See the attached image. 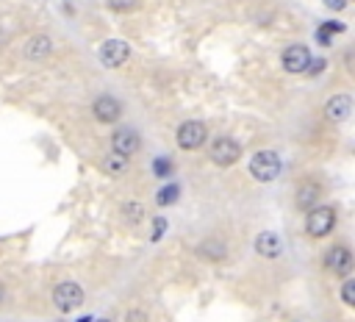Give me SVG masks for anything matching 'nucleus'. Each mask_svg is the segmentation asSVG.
<instances>
[{
  "mask_svg": "<svg viewBox=\"0 0 355 322\" xmlns=\"http://www.w3.org/2000/svg\"><path fill=\"white\" fill-rule=\"evenodd\" d=\"M178 197H180V186H178L175 180H169V183H164V186L158 189L155 203H158L161 208H166V205H175V203H178Z\"/></svg>",
  "mask_w": 355,
  "mask_h": 322,
  "instance_id": "17",
  "label": "nucleus"
},
{
  "mask_svg": "<svg viewBox=\"0 0 355 322\" xmlns=\"http://www.w3.org/2000/svg\"><path fill=\"white\" fill-rule=\"evenodd\" d=\"M313 56L305 44H288L283 53H280V67L288 72V75H305L308 67H311Z\"/></svg>",
  "mask_w": 355,
  "mask_h": 322,
  "instance_id": "7",
  "label": "nucleus"
},
{
  "mask_svg": "<svg viewBox=\"0 0 355 322\" xmlns=\"http://www.w3.org/2000/svg\"><path fill=\"white\" fill-rule=\"evenodd\" d=\"M322 3H324L330 11H341V8L347 6V0H322Z\"/></svg>",
  "mask_w": 355,
  "mask_h": 322,
  "instance_id": "25",
  "label": "nucleus"
},
{
  "mask_svg": "<svg viewBox=\"0 0 355 322\" xmlns=\"http://www.w3.org/2000/svg\"><path fill=\"white\" fill-rule=\"evenodd\" d=\"M349 114H352V97H349V94H333V97L324 103V119H327V122L341 125V122L349 119Z\"/></svg>",
  "mask_w": 355,
  "mask_h": 322,
  "instance_id": "11",
  "label": "nucleus"
},
{
  "mask_svg": "<svg viewBox=\"0 0 355 322\" xmlns=\"http://www.w3.org/2000/svg\"><path fill=\"white\" fill-rule=\"evenodd\" d=\"M153 175L155 178H169L172 175V161L169 158H155L153 161Z\"/></svg>",
  "mask_w": 355,
  "mask_h": 322,
  "instance_id": "21",
  "label": "nucleus"
},
{
  "mask_svg": "<svg viewBox=\"0 0 355 322\" xmlns=\"http://www.w3.org/2000/svg\"><path fill=\"white\" fill-rule=\"evenodd\" d=\"M338 294H341V300H344V305H349V308H355V278L349 275V278H344V283H341V289H338Z\"/></svg>",
  "mask_w": 355,
  "mask_h": 322,
  "instance_id": "19",
  "label": "nucleus"
},
{
  "mask_svg": "<svg viewBox=\"0 0 355 322\" xmlns=\"http://www.w3.org/2000/svg\"><path fill=\"white\" fill-rule=\"evenodd\" d=\"M92 114H94L97 122L111 125V122H116V119L122 117V103H119L114 94H100V97H94V103H92Z\"/></svg>",
  "mask_w": 355,
  "mask_h": 322,
  "instance_id": "9",
  "label": "nucleus"
},
{
  "mask_svg": "<svg viewBox=\"0 0 355 322\" xmlns=\"http://www.w3.org/2000/svg\"><path fill=\"white\" fill-rule=\"evenodd\" d=\"M86 294H83V286L75 283V280H61L55 289H53V303L61 314H72L83 305Z\"/></svg>",
  "mask_w": 355,
  "mask_h": 322,
  "instance_id": "4",
  "label": "nucleus"
},
{
  "mask_svg": "<svg viewBox=\"0 0 355 322\" xmlns=\"http://www.w3.org/2000/svg\"><path fill=\"white\" fill-rule=\"evenodd\" d=\"M97 56H100L103 67L116 69V67H122V64L130 58V44H128V42H122V39H105V42L100 44Z\"/></svg>",
  "mask_w": 355,
  "mask_h": 322,
  "instance_id": "8",
  "label": "nucleus"
},
{
  "mask_svg": "<svg viewBox=\"0 0 355 322\" xmlns=\"http://www.w3.org/2000/svg\"><path fill=\"white\" fill-rule=\"evenodd\" d=\"M336 219H338V214H336L333 205H313L305 214V233L311 239H324L327 233H333Z\"/></svg>",
  "mask_w": 355,
  "mask_h": 322,
  "instance_id": "1",
  "label": "nucleus"
},
{
  "mask_svg": "<svg viewBox=\"0 0 355 322\" xmlns=\"http://www.w3.org/2000/svg\"><path fill=\"white\" fill-rule=\"evenodd\" d=\"M344 22H322V28L319 31H324V33H344Z\"/></svg>",
  "mask_w": 355,
  "mask_h": 322,
  "instance_id": "24",
  "label": "nucleus"
},
{
  "mask_svg": "<svg viewBox=\"0 0 355 322\" xmlns=\"http://www.w3.org/2000/svg\"><path fill=\"white\" fill-rule=\"evenodd\" d=\"M250 175L255 178V180H261V183H269V180H275L277 175H280V167H283V161H280V155L275 153V150H258V153H252L250 155Z\"/></svg>",
  "mask_w": 355,
  "mask_h": 322,
  "instance_id": "3",
  "label": "nucleus"
},
{
  "mask_svg": "<svg viewBox=\"0 0 355 322\" xmlns=\"http://www.w3.org/2000/svg\"><path fill=\"white\" fill-rule=\"evenodd\" d=\"M144 219V205L139 203V200H128V203H122V222L125 225H139Z\"/></svg>",
  "mask_w": 355,
  "mask_h": 322,
  "instance_id": "16",
  "label": "nucleus"
},
{
  "mask_svg": "<svg viewBox=\"0 0 355 322\" xmlns=\"http://www.w3.org/2000/svg\"><path fill=\"white\" fill-rule=\"evenodd\" d=\"M175 139H178V147L180 150H200L202 144H205V139H208V128H205V122H200V119H186L180 128H178V133H175Z\"/></svg>",
  "mask_w": 355,
  "mask_h": 322,
  "instance_id": "6",
  "label": "nucleus"
},
{
  "mask_svg": "<svg viewBox=\"0 0 355 322\" xmlns=\"http://www.w3.org/2000/svg\"><path fill=\"white\" fill-rule=\"evenodd\" d=\"M319 197H322V186L316 180H300L294 192V205L308 214L313 205H319Z\"/></svg>",
  "mask_w": 355,
  "mask_h": 322,
  "instance_id": "12",
  "label": "nucleus"
},
{
  "mask_svg": "<svg viewBox=\"0 0 355 322\" xmlns=\"http://www.w3.org/2000/svg\"><path fill=\"white\" fill-rule=\"evenodd\" d=\"M94 322H111V319H94Z\"/></svg>",
  "mask_w": 355,
  "mask_h": 322,
  "instance_id": "30",
  "label": "nucleus"
},
{
  "mask_svg": "<svg viewBox=\"0 0 355 322\" xmlns=\"http://www.w3.org/2000/svg\"><path fill=\"white\" fill-rule=\"evenodd\" d=\"M164 228H166V219H161V217H158V219L153 222V233H150V239H153V242H158V239L164 236Z\"/></svg>",
  "mask_w": 355,
  "mask_h": 322,
  "instance_id": "22",
  "label": "nucleus"
},
{
  "mask_svg": "<svg viewBox=\"0 0 355 322\" xmlns=\"http://www.w3.org/2000/svg\"><path fill=\"white\" fill-rule=\"evenodd\" d=\"M194 250H197V255H200L202 261H211V264L225 261V255H227L225 242H219V239H202V242H200Z\"/></svg>",
  "mask_w": 355,
  "mask_h": 322,
  "instance_id": "15",
  "label": "nucleus"
},
{
  "mask_svg": "<svg viewBox=\"0 0 355 322\" xmlns=\"http://www.w3.org/2000/svg\"><path fill=\"white\" fill-rule=\"evenodd\" d=\"M125 322H147V314H144L141 308H130V311L125 314Z\"/></svg>",
  "mask_w": 355,
  "mask_h": 322,
  "instance_id": "23",
  "label": "nucleus"
},
{
  "mask_svg": "<svg viewBox=\"0 0 355 322\" xmlns=\"http://www.w3.org/2000/svg\"><path fill=\"white\" fill-rule=\"evenodd\" d=\"M3 300H6V286L0 283V303H3Z\"/></svg>",
  "mask_w": 355,
  "mask_h": 322,
  "instance_id": "28",
  "label": "nucleus"
},
{
  "mask_svg": "<svg viewBox=\"0 0 355 322\" xmlns=\"http://www.w3.org/2000/svg\"><path fill=\"white\" fill-rule=\"evenodd\" d=\"M316 39H319V44H330V33H324V31H319Z\"/></svg>",
  "mask_w": 355,
  "mask_h": 322,
  "instance_id": "27",
  "label": "nucleus"
},
{
  "mask_svg": "<svg viewBox=\"0 0 355 322\" xmlns=\"http://www.w3.org/2000/svg\"><path fill=\"white\" fill-rule=\"evenodd\" d=\"M308 69H311V75H319V69H324V61H322V58H313Z\"/></svg>",
  "mask_w": 355,
  "mask_h": 322,
  "instance_id": "26",
  "label": "nucleus"
},
{
  "mask_svg": "<svg viewBox=\"0 0 355 322\" xmlns=\"http://www.w3.org/2000/svg\"><path fill=\"white\" fill-rule=\"evenodd\" d=\"M53 50H55V44H53V39H50L47 33L31 36V39L25 42V47H22V53H25L28 61H44V58L53 56Z\"/></svg>",
  "mask_w": 355,
  "mask_h": 322,
  "instance_id": "13",
  "label": "nucleus"
},
{
  "mask_svg": "<svg viewBox=\"0 0 355 322\" xmlns=\"http://www.w3.org/2000/svg\"><path fill=\"white\" fill-rule=\"evenodd\" d=\"M78 322H92V316H80V319H78Z\"/></svg>",
  "mask_w": 355,
  "mask_h": 322,
  "instance_id": "29",
  "label": "nucleus"
},
{
  "mask_svg": "<svg viewBox=\"0 0 355 322\" xmlns=\"http://www.w3.org/2000/svg\"><path fill=\"white\" fill-rule=\"evenodd\" d=\"M255 253H258L261 258H277V255L283 253L280 236H277L275 230H261V233L255 236Z\"/></svg>",
  "mask_w": 355,
  "mask_h": 322,
  "instance_id": "14",
  "label": "nucleus"
},
{
  "mask_svg": "<svg viewBox=\"0 0 355 322\" xmlns=\"http://www.w3.org/2000/svg\"><path fill=\"white\" fill-rule=\"evenodd\" d=\"M322 266L333 278H349L355 272V255L347 244H333V247H327V253L322 258Z\"/></svg>",
  "mask_w": 355,
  "mask_h": 322,
  "instance_id": "2",
  "label": "nucleus"
},
{
  "mask_svg": "<svg viewBox=\"0 0 355 322\" xmlns=\"http://www.w3.org/2000/svg\"><path fill=\"white\" fill-rule=\"evenodd\" d=\"M139 150H141V139H139V133H136L133 128H119V130H114V136H111V153L130 158V155H136Z\"/></svg>",
  "mask_w": 355,
  "mask_h": 322,
  "instance_id": "10",
  "label": "nucleus"
},
{
  "mask_svg": "<svg viewBox=\"0 0 355 322\" xmlns=\"http://www.w3.org/2000/svg\"><path fill=\"white\" fill-rule=\"evenodd\" d=\"M103 169H105V172H111V175H119V172H125V169H128V158H125V155L111 153V155H105V158H103Z\"/></svg>",
  "mask_w": 355,
  "mask_h": 322,
  "instance_id": "18",
  "label": "nucleus"
},
{
  "mask_svg": "<svg viewBox=\"0 0 355 322\" xmlns=\"http://www.w3.org/2000/svg\"><path fill=\"white\" fill-rule=\"evenodd\" d=\"M105 6L111 11H116V14H128V11L139 8V0H105Z\"/></svg>",
  "mask_w": 355,
  "mask_h": 322,
  "instance_id": "20",
  "label": "nucleus"
},
{
  "mask_svg": "<svg viewBox=\"0 0 355 322\" xmlns=\"http://www.w3.org/2000/svg\"><path fill=\"white\" fill-rule=\"evenodd\" d=\"M208 158H211L216 167H233V164L241 158V144H239L233 136H216V139H211V144H208Z\"/></svg>",
  "mask_w": 355,
  "mask_h": 322,
  "instance_id": "5",
  "label": "nucleus"
}]
</instances>
